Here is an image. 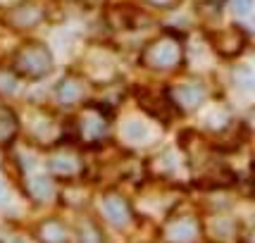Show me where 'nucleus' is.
<instances>
[{
  "instance_id": "nucleus-1",
  "label": "nucleus",
  "mask_w": 255,
  "mask_h": 243,
  "mask_svg": "<svg viewBox=\"0 0 255 243\" xmlns=\"http://www.w3.org/2000/svg\"><path fill=\"white\" fill-rule=\"evenodd\" d=\"M14 72L26 79H43L53 69V55L43 43H26L14 53Z\"/></svg>"
},
{
  "instance_id": "nucleus-2",
  "label": "nucleus",
  "mask_w": 255,
  "mask_h": 243,
  "mask_svg": "<svg viewBox=\"0 0 255 243\" xmlns=\"http://www.w3.org/2000/svg\"><path fill=\"white\" fill-rule=\"evenodd\" d=\"M181 43L172 36H162L153 41L150 45H145V50L141 53V62L150 69H174L181 62Z\"/></svg>"
},
{
  "instance_id": "nucleus-3",
  "label": "nucleus",
  "mask_w": 255,
  "mask_h": 243,
  "mask_svg": "<svg viewBox=\"0 0 255 243\" xmlns=\"http://www.w3.org/2000/svg\"><path fill=\"white\" fill-rule=\"evenodd\" d=\"M108 126H110V122L100 108H89L81 115V136L89 143H100L108 133Z\"/></svg>"
},
{
  "instance_id": "nucleus-4",
  "label": "nucleus",
  "mask_w": 255,
  "mask_h": 243,
  "mask_svg": "<svg viewBox=\"0 0 255 243\" xmlns=\"http://www.w3.org/2000/svg\"><path fill=\"white\" fill-rule=\"evenodd\" d=\"M41 19H43V10L31 5V2L14 5V7L7 12V22H10L14 29H33L36 24H41Z\"/></svg>"
},
{
  "instance_id": "nucleus-5",
  "label": "nucleus",
  "mask_w": 255,
  "mask_h": 243,
  "mask_svg": "<svg viewBox=\"0 0 255 243\" xmlns=\"http://www.w3.org/2000/svg\"><path fill=\"white\" fill-rule=\"evenodd\" d=\"M103 212H105V217H108L115 227H124V224H129V220H131L129 203H127L122 196H115V193L103 198Z\"/></svg>"
},
{
  "instance_id": "nucleus-6",
  "label": "nucleus",
  "mask_w": 255,
  "mask_h": 243,
  "mask_svg": "<svg viewBox=\"0 0 255 243\" xmlns=\"http://www.w3.org/2000/svg\"><path fill=\"white\" fill-rule=\"evenodd\" d=\"M198 236V222L193 217H179L167 227V239L174 243H191Z\"/></svg>"
},
{
  "instance_id": "nucleus-7",
  "label": "nucleus",
  "mask_w": 255,
  "mask_h": 243,
  "mask_svg": "<svg viewBox=\"0 0 255 243\" xmlns=\"http://www.w3.org/2000/svg\"><path fill=\"white\" fill-rule=\"evenodd\" d=\"M174 100H177V105H181V108L193 110V108H198L200 103L205 100V89H203L200 84H196V81L181 84V86L174 91Z\"/></svg>"
},
{
  "instance_id": "nucleus-8",
  "label": "nucleus",
  "mask_w": 255,
  "mask_h": 243,
  "mask_svg": "<svg viewBox=\"0 0 255 243\" xmlns=\"http://www.w3.org/2000/svg\"><path fill=\"white\" fill-rule=\"evenodd\" d=\"M55 93H57V98H60L62 105H74V103H79V100L84 98V86H81L79 79L67 77L57 84Z\"/></svg>"
},
{
  "instance_id": "nucleus-9",
  "label": "nucleus",
  "mask_w": 255,
  "mask_h": 243,
  "mask_svg": "<svg viewBox=\"0 0 255 243\" xmlns=\"http://www.w3.org/2000/svg\"><path fill=\"white\" fill-rule=\"evenodd\" d=\"M50 172L57 174V177H77L79 172H81V165H79V160L74 155H55V157H50Z\"/></svg>"
},
{
  "instance_id": "nucleus-10",
  "label": "nucleus",
  "mask_w": 255,
  "mask_h": 243,
  "mask_svg": "<svg viewBox=\"0 0 255 243\" xmlns=\"http://www.w3.org/2000/svg\"><path fill=\"white\" fill-rule=\"evenodd\" d=\"M19 131L17 117L12 115L7 108H0V143H10Z\"/></svg>"
},
{
  "instance_id": "nucleus-11",
  "label": "nucleus",
  "mask_w": 255,
  "mask_h": 243,
  "mask_svg": "<svg viewBox=\"0 0 255 243\" xmlns=\"http://www.w3.org/2000/svg\"><path fill=\"white\" fill-rule=\"evenodd\" d=\"M41 241L43 243H67V229L57 220H48L41 224Z\"/></svg>"
},
{
  "instance_id": "nucleus-12",
  "label": "nucleus",
  "mask_w": 255,
  "mask_h": 243,
  "mask_svg": "<svg viewBox=\"0 0 255 243\" xmlns=\"http://www.w3.org/2000/svg\"><path fill=\"white\" fill-rule=\"evenodd\" d=\"M29 193L36 200H48L53 196V181L48 177H31L29 179Z\"/></svg>"
},
{
  "instance_id": "nucleus-13",
  "label": "nucleus",
  "mask_w": 255,
  "mask_h": 243,
  "mask_svg": "<svg viewBox=\"0 0 255 243\" xmlns=\"http://www.w3.org/2000/svg\"><path fill=\"white\" fill-rule=\"evenodd\" d=\"M220 36H222V38H227L224 43H215V48H220V53H222V55H234V53H239V50L234 48V43H236V45H244V41H239V38H241V33L236 31V29L222 31Z\"/></svg>"
},
{
  "instance_id": "nucleus-14",
  "label": "nucleus",
  "mask_w": 255,
  "mask_h": 243,
  "mask_svg": "<svg viewBox=\"0 0 255 243\" xmlns=\"http://www.w3.org/2000/svg\"><path fill=\"white\" fill-rule=\"evenodd\" d=\"M79 241L81 243H103V234H100V229L96 224L86 222V224L79 229Z\"/></svg>"
},
{
  "instance_id": "nucleus-15",
  "label": "nucleus",
  "mask_w": 255,
  "mask_h": 243,
  "mask_svg": "<svg viewBox=\"0 0 255 243\" xmlns=\"http://www.w3.org/2000/svg\"><path fill=\"white\" fill-rule=\"evenodd\" d=\"M124 133L131 138V141H141V138H145L148 136V126H145L143 122L138 120H131L127 122V126H124Z\"/></svg>"
},
{
  "instance_id": "nucleus-16",
  "label": "nucleus",
  "mask_w": 255,
  "mask_h": 243,
  "mask_svg": "<svg viewBox=\"0 0 255 243\" xmlns=\"http://www.w3.org/2000/svg\"><path fill=\"white\" fill-rule=\"evenodd\" d=\"M253 7V0H232V10L236 17H248Z\"/></svg>"
},
{
  "instance_id": "nucleus-17",
  "label": "nucleus",
  "mask_w": 255,
  "mask_h": 243,
  "mask_svg": "<svg viewBox=\"0 0 255 243\" xmlns=\"http://www.w3.org/2000/svg\"><path fill=\"white\" fill-rule=\"evenodd\" d=\"M143 2L150 7H157V10H174L181 0H143Z\"/></svg>"
},
{
  "instance_id": "nucleus-18",
  "label": "nucleus",
  "mask_w": 255,
  "mask_h": 243,
  "mask_svg": "<svg viewBox=\"0 0 255 243\" xmlns=\"http://www.w3.org/2000/svg\"><path fill=\"white\" fill-rule=\"evenodd\" d=\"M2 198H5V188L0 186V203H2Z\"/></svg>"
}]
</instances>
